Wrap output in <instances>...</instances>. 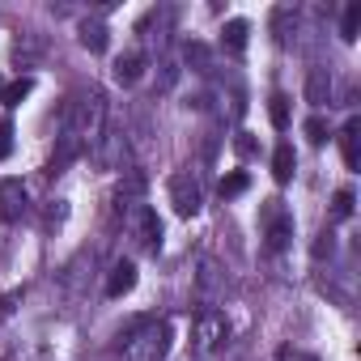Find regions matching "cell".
<instances>
[{"label": "cell", "mask_w": 361, "mask_h": 361, "mask_svg": "<svg viewBox=\"0 0 361 361\" xmlns=\"http://www.w3.org/2000/svg\"><path fill=\"white\" fill-rule=\"evenodd\" d=\"M357 132H361V119H348L340 128V153H344V166L357 170L361 166V149H357Z\"/></svg>", "instance_id": "cell-11"}, {"label": "cell", "mask_w": 361, "mask_h": 361, "mask_svg": "<svg viewBox=\"0 0 361 361\" xmlns=\"http://www.w3.org/2000/svg\"><path fill=\"white\" fill-rule=\"evenodd\" d=\"M314 255L323 259V255H331V234H319V243H314Z\"/></svg>", "instance_id": "cell-22"}, {"label": "cell", "mask_w": 361, "mask_h": 361, "mask_svg": "<svg viewBox=\"0 0 361 361\" xmlns=\"http://www.w3.org/2000/svg\"><path fill=\"white\" fill-rule=\"evenodd\" d=\"M145 64H149L145 51H128V56H119V60H115V81H119V85H136V81L145 77Z\"/></svg>", "instance_id": "cell-10"}, {"label": "cell", "mask_w": 361, "mask_h": 361, "mask_svg": "<svg viewBox=\"0 0 361 361\" xmlns=\"http://www.w3.org/2000/svg\"><path fill=\"white\" fill-rule=\"evenodd\" d=\"M170 323L166 319H145L128 340H123V361H166L170 353Z\"/></svg>", "instance_id": "cell-2"}, {"label": "cell", "mask_w": 361, "mask_h": 361, "mask_svg": "<svg viewBox=\"0 0 361 361\" xmlns=\"http://www.w3.org/2000/svg\"><path fill=\"white\" fill-rule=\"evenodd\" d=\"M30 90H35V81H30V77H18V81H9V85H0V102H5V106H22V102L30 98Z\"/></svg>", "instance_id": "cell-14"}, {"label": "cell", "mask_w": 361, "mask_h": 361, "mask_svg": "<svg viewBox=\"0 0 361 361\" xmlns=\"http://www.w3.org/2000/svg\"><path fill=\"white\" fill-rule=\"evenodd\" d=\"M268 115H272V128H289V94H272L268 98Z\"/></svg>", "instance_id": "cell-18"}, {"label": "cell", "mask_w": 361, "mask_h": 361, "mask_svg": "<svg viewBox=\"0 0 361 361\" xmlns=\"http://www.w3.org/2000/svg\"><path fill=\"white\" fill-rule=\"evenodd\" d=\"M132 289H136V264L132 259H119L111 268V276H106V298H123Z\"/></svg>", "instance_id": "cell-9"}, {"label": "cell", "mask_w": 361, "mask_h": 361, "mask_svg": "<svg viewBox=\"0 0 361 361\" xmlns=\"http://www.w3.org/2000/svg\"><path fill=\"white\" fill-rule=\"evenodd\" d=\"M327 90H331V85H327V73H323V68H314V73H310V81H306V98H310L314 106H323V102H327Z\"/></svg>", "instance_id": "cell-17"}, {"label": "cell", "mask_w": 361, "mask_h": 361, "mask_svg": "<svg viewBox=\"0 0 361 361\" xmlns=\"http://www.w3.org/2000/svg\"><path fill=\"white\" fill-rule=\"evenodd\" d=\"M102 128H106V98L102 90H81L64 102V115H60V149L51 157V170L60 174L73 157H81L85 149H94L102 140Z\"/></svg>", "instance_id": "cell-1"}, {"label": "cell", "mask_w": 361, "mask_h": 361, "mask_svg": "<svg viewBox=\"0 0 361 361\" xmlns=\"http://www.w3.org/2000/svg\"><path fill=\"white\" fill-rule=\"evenodd\" d=\"M226 336H230V323H226V314H217V310H204V314L196 319V353H217V348L226 344Z\"/></svg>", "instance_id": "cell-4"}, {"label": "cell", "mask_w": 361, "mask_h": 361, "mask_svg": "<svg viewBox=\"0 0 361 361\" xmlns=\"http://www.w3.org/2000/svg\"><path fill=\"white\" fill-rule=\"evenodd\" d=\"M128 226L136 230L140 247H149V251H157V247H161V221H157V213H153L149 204H136V209H132V217H128Z\"/></svg>", "instance_id": "cell-7"}, {"label": "cell", "mask_w": 361, "mask_h": 361, "mask_svg": "<svg viewBox=\"0 0 361 361\" xmlns=\"http://www.w3.org/2000/svg\"><path fill=\"white\" fill-rule=\"evenodd\" d=\"M77 39H81V47L85 51H106V43H111V30H106V22L102 18H85L81 26H77Z\"/></svg>", "instance_id": "cell-8"}, {"label": "cell", "mask_w": 361, "mask_h": 361, "mask_svg": "<svg viewBox=\"0 0 361 361\" xmlns=\"http://www.w3.org/2000/svg\"><path fill=\"white\" fill-rule=\"evenodd\" d=\"M247 35H251V26L243 22V18H234V22H226V30H221V43L238 56V51H247Z\"/></svg>", "instance_id": "cell-13"}, {"label": "cell", "mask_w": 361, "mask_h": 361, "mask_svg": "<svg viewBox=\"0 0 361 361\" xmlns=\"http://www.w3.org/2000/svg\"><path fill=\"white\" fill-rule=\"evenodd\" d=\"M9 153H13V123L0 119V161H5Z\"/></svg>", "instance_id": "cell-21"}, {"label": "cell", "mask_w": 361, "mask_h": 361, "mask_svg": "<svg viewBox=\"0 0 361 361\" xmlns=\"http://www.w3.org/2000/svg\"><path fill=\"white\" fill-rule=\"evenodd\" d=\"M327 136H331L327 119H323V115H310V119H306V140H310V145H323Z\"/></svg>", "instance_id": "cell-19"}, {"label": "cell", "mask_w": 361, "mask_h": 361, "mask_svg": "<svg viewBox=\"0 0 361 361\" xmlns=\"http://www.w3.org/2000/svg\"><path fill=\"white\" fill-rule=\"evenodd\" d=\"M298 361H314V357H298Z\"/></svg>", "instance_id": "cell-23"}, {"label": "cell", "mask_w": 361, "mask_h": 361, "mask_svg": "<svg viewBox=\"0 0 361 361\" xmlns=\"http://www.w3.org/2000/svg\"><path fill=\"white\" fill-rule=\"evenodd\" d=\"M247 188H251V178H247V170H230V174L221 178V188H217V192H221V200H234V196H243Z\"/></svg>", "instance_id": "cell-15"}, {"label": "cell", "mask_w": 361, "mask_h": 361, "mask_svg": "<svg viewBox=\"0 0 361 361\" xmlns=\"http://www.w3.org/2000/svg\"><path fill=\"white\" fill-rule=\"evenodd\" d=\"M293 166H298V153H293L289 140H281L276 153H272V178H276V183H289V178H293Z\"/></svg>", "instance_id": "cell-12"}, {"label": "cell", "mask_w": 361, "mask_h": 361, "mask_svg": "<svg viewBox=\"0 0 361 361\" xmlns=\"http://www.w3.org/2000/svg\"><path fill=\"white\" fill-rule=\"evenodd\" d=\"M259 221H264V238H268L272 251L289 247V238H293V213H289L281 200H268L264 213H259Z\"/></svg>", "instance_id": "cell-3"}, {"label": "cell", "mask_w": 361, "mask_h": 361, "mask_svg": "<svg viewBox=\"0 0 361 361\" xmlns=\"http://www.w3.org/2000/svg\"><path fill=\"white\" fill-rule=\"evenodd\" d=\"M26 213V183L22 178H0V226H13Z\"/></svg>", "instance_id": "cell-6"}, {"label": "cell", "mask_w": 361, "mask_h": 361, "mask_svg": "<svg viewBox=\"0 0 361 361\" xmlns=\"http://www.w3.org/2000/svg\"><path fill=\"white\" fill-rule=\"evenodd\" d=\"M331 217H336V221H348V217H353V192H348V188L331 196Z\"/></svg>", "instance_id": "cell-20"}, {"label": "cell", "mask_w": 361, "mask_h": 361, "mask_svg": "<svg viewBox=\"0 0 361 361\" xmlns=\"http://www.w3.org/2000/svg\"><path fill=\"white\" fill-rule=\"evenodd\" d=\"M170 204L178 217H196L200 213V183L192 174H174L170 178Z\"/></svg>", "instance_id": "cell-5"}, {"label": "cell", "mask_w": 361, "mask_h": 361, "mask_svg": "<svg viewBox=\"0 0 361 361\" xmlns=\"http://www.w3.org/2000/svg\"><path fill=\"white\" fill-rule=\"evenodd\" d=\"M357 30H361V0H353V5L344 9V18H340V39H344V43H353V39H357Z\"/></svg>", "instance_id": "cell-16"}]
</instances>
